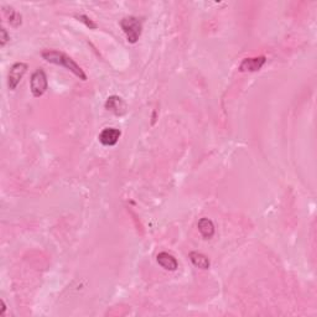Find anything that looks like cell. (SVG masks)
<instances>
[{
    "mask_svg": "<svg viewBox=\"0 0 317 317\" xmlns=\"http://www.w3.org/2000/svg\"><path fill=\"white\" fill-rule=\"evenodd\" d=\"M42 58L45 61H47L48 63L57 64V66H62L66 69H68L69 72L74 74L76 77H78L82 81H87V74L84 73L83 69L79 67V64L74 60H72L69 56H67L66 53L60 52V51L55 50H47L42 52Z\"/></svg>",
    "mask_w": 317,
    "mask_h": 317,
    "instance_id": "1",
    "label": "cell"
},
{
    "mask_svg": "<svg viewBox=\"0 0 317 317\" xmlns=\"http://www.w3.org/2000/svg\"><path fill=\"white\" fill-rule=\"evenodd\" d=\"M120 27L124 31L129 43H136L143 32V21L135 16H128L120 20Z\"/></svg>",
    "mask_w": 317,
    "mask_h": 317,
    "instance_id": "2",
    "label": "cell"
},
{
    "mask_svg": "<svg viewBox=\"0 0 317 317\" xmlns=\"http://www.w3.org/2000/svg\"><path fill=\"white\" fill-rule=\"evenodd\" d=\"M48 88V81L47 76H46L45 71L41 68L36 69L32 73L31 79H30V89H31L33 97L38 98L41 95L46 93Z\"/></svg>",
    "mask_w": 317,
    "mask_h": 317,
    "instance_id": "3",
    "label": "cell"
},
{
    "mask_svg": "<svg viewBox=\"0 0 317 317\" xmlns=\"http://www.w3.org/2000/svg\"><path fill=\"white\" fill-rule=\"evenodd\" d=\"M27 69H29V66L26 63L22 62H17L15 63L14 66L11 67L9 72V77H7V86H9V89L11 91H15L19 86V83L21 82V79L24 78V76L26 74Z\"/></svg>",
    "mask_w": 317,
    "mask_h": 317,
    "instance_id": "4",
    "label": "cell"
},
{
    "mask_svg": "<svg viewBox=\"0 0 317 317\" xmlns=\"http://www.w3.org/2000/svg\"><path fill=\"white\" fill-rule=\"evenodd\" d=\"M105 109L114 113L118 117H122V115H124L125 113H127L128 107L127 103L123 100V98L118 97V95H112V97L108 98L107 102H105Z\"/></svg>",
    "mask_w": 317,
    "mask_h": 317,
    "instance_id": "5",
    "label": "cell"
},
{
    "mask_svg": "<svg viewBox=\"0 0 317 317\" xmlns=\"http://www.w3.org/2000/svg\"><path fill=\"white\" fill-rule=\"evenodd\" d=\"M120 135H122V131L119 129L105 128L100 131L98 139L104 146H114L119 140Z\"/></svg>",
    "mask_w": 317,
    "mask_h": 317,
    "instance_id": "6",
    "label": "cell"
},
{
    "mask_svg": "<svg viewBox=\"0 0 317 317\" xmlns=\"http://www.w3.org/2000/svg\"><path fill=\"white\" fill-rule=\"evenodd\" d=\"M267 62V58L264 56H260V57H254V58H244L242 61V63L239 64V71L241 72H257L259 69H262V67L264 66Z\"/></svg>",
    "mask_w": 317,
    "mask_h": 317,
    "instance_id": "7",
    "label": "cell"
},
{
    "mask_svg": "<svg viewBox=\"0 0 317 317\" xmlns=\"http://www.w3.org/2000/svg\"><path fill=\"white\" fill-rule=\"evenodd\" d=\"M156 260L164 269L170 270V272H175L179 268V263H177L176 258L174 255L169 254L167 252H161L156 257Z\"/></svg>",
    "mask_w": 317,
    "mask_h": 317,
    "instance_id": "8",
    "label": "cell"
},
{
    "mask_svg": "<svg viewBox=\"0 0 317 317\" xmlns=\"http://www.w3.org/2000/svg\"><path fill=\"white\" fill-rule=\"evenodd\" d=\"M197 228L200 231L201 236L203 237L205 239H211L213 238L216 233V228H215V224H213L212 221L210 218H201L197 223Z\"/></svg>",
    "mask_w": 317,
    "mask_h": 317,
    "instance_id": "9",
    "label": "cell"
},
{
    "mask_svg": "<svg viewBox=\"0 0 317 317\" xmlns=\"http://www.w3.org/2000/svg\"><path fill=\"white\" fill-rule=\"evenodd\" d=\"M189 258L191 262H192V264L195 265V267L200 268V269L206 270L210 268V259H208L205 254L200 253V252H191L189 254Z\"/></svg>",
    "mask_w": 317,
    "mask_h": 317,
    "instance_id": "10",
    "label": "cell"
},
{
    "mask_svg": "<svg viewBox=\"0 0 317 317\" xmlns=\"http://www.w3.org/2000/svg\"><path fill=\"white\" fill-rule=\"evenodd\" d=\"M4 11H5V14H6L7 19H9L10 25H11L12 27H15V29H16V27L21 26L22 16L16 11V10H14L12 7H4Z\"/></svg>",
    "mask_w": 317,
    "mask_h": 317,
    "instance_id": "11",
    "label": "cell"
},
{
    "mask_svg": "<svg viewBox=\"0 0 317 317\" xmlns=\"http://www.w3.org/2000/svg\"><path fill=\"white\" fill-rule=\"evenodd\" d=\"M74 17H76V19L78 20L79 22H82V24L86 25V26L88 27V29L95 30V29H97V27H98V25L95 24L93 20L89 19V17L87 16V15H83V14H79V15H78V14H77Z\"/></svg>",
    "mask_w": 317,
    "mask_h": 317,
    "instance_id": "12",
    "label": "cell"
},
{
    "mask_svg": "<svg viewBox=\"0 0 317 317\" xmlns=\"http://www.w3.org/2000/svg\"><path fill=\"white\" fill-rule=\"evenodd\" d=\"M0 35H1V37H0V45H1V47H5V45L10 41V35L5 29H1Z\"/></svg>",
    "mask_w": 317,
    "mask_h": 317,
    "instance_id": "13",
    "label": "cell"
},
{
    "mask_svg": "<svg viewBox=\"0 0 317 317\" xmlns=\"http://www.w3.org/2000/svg\"><path fill=\"white\" fill-rule=\"evenodd\" d=\"M5 311H6V304L4 300H1V311H0V315H4Z\"/></svg>",
    "mask_w": 317,
    "mask_h": 317,
    "instance_id": "14",
    "label": "cell"
}]
</instances>
